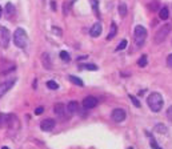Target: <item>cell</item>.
<instances>
[{"mask_svg":"<svg viewBox=\"0 0 172 149\" xmlns=\"http://www.w3.org/2000/svg\"><path fill=\"white\" fill-rule=\"evenodd\" d=\"M96 104H97V100H96V97H94V96H87V97L83 100L84 109H92V108L96 106Z\"/></svg>","mask_w":172,"mask_h":149,"instance_id":"obj_9","label":"cell"},{"mask_svg":"<svg viewBox=\"0 0 172 149\" xmlns=\"http://www.w3.org/2000/svg\"><path fill=\"white\" fill-rule=\"evenodd\" d=\"M68 79H70V81H71V82L76 84L78 87H83V81H81V80L79 79V77H76V76H70Z\"/></svg>","mask_w":172,"mask_h":149,"instance_id":"obj_20","label":"cell"},{"mask_svg":"<svg viewBox=\"0 0 172 149\" xmlns=\"http://www.w3.org/2000/svg\"><path fill=\"white\" fill-rule=\"evenodd\" d=\"M119 13H120L121 17H126V15H127V5L124 4V3H121V4L119 5Z\"/></svg>","mask_w":172,"mask_h":149,"instance_id":"obj_22","label":"cell"},{"mask_svg":"<svg viewBox=\"0 0 172 149\" xmlns=\"http://www.w3.org/2000/svg\"><path fill=\"white\" fill-rule=\"evenodd\" d=\"M16 82V80L12 79V80H7V81L1 82L0 84V97H3L4 95H6L7 92H8L9 89H11L12 87H14V84Z\"/></svg>","mask_w":172,"mask_h":149,"instance_id":"obj_7","label":"cell"},{"mask_svg":"<svg viewBox=\"0 0 172 149\" xmlns=\"http://www.w3.org/2000/svg\"><path fill=\"white\" fill-rule=\"evenodd\" d=\"M1 149H9V148H8V146H3V148H1Z\"/></svg>","mask_w":172,"mask_h":149,"instance_id":"obj_36","label":"cell"},{"mask_svg":"<svg viewBox=\"0 0 172 149\" xmlns=\"http://www.w3.org/2000/svg\"><path fill=\"white\" fill-rule=\"evenodd\" d=\"M60 59H62L63 61H65V63H70L71 61V56L68 55V52H65V51H62V52H60Z\"/></svg>","mask_w":172,"mask_h":149,"instance_id":"obj_23","label":"cell"},{"mask_svg":"<svg viewBox=\"0 0 172 149\" xmlns=\"http://www.w3.org/2000/svg\"><path fill=\"white\" fill-rule=\"evenodd\" d=\"M147 135H148V137H150V141H151V146H152V149H161L160 146L157 145V144H156V141H155V138L152 137V136L150 135V133L147 132Z\"/></svg>","mask_w":172,"mask_h":149,"instance_id":"obj_24","label":"cell"},{"mask_svg":"<svg viewBox=\"0 0 172 149\" xmlns=\"http://www.w3.org/2000/svg\"><path fill=\"white\" fill-rule=\"evenodd\" d=\"M128 149H134V148H128Z\"/></svg>","mask_w":172,"mask_h":149,"instance_id":"obj_37","label":"cell"},{"mask_svg":"<svg viewBox=\"0 0 172 149\" xmlns=\"http://www.w3.org/2000/svg\"><path fill=\"white\" fill-rule=\"evenodd\" d=\"M55 124L56 122H55L54 119H46L40 122V129L44 130V132H49V130H52L55 128Z\"/></svg>","mask_w":172,"mask_h":149,"instance_id":"obj_8","label":"cell"},{"mask_svg":"<svg viewBox=\"0 0 172 149\" xmlns=\"http://www.w3.org/2000/svg\"><path fill=\"white\" fill-rule=\"evenodd\" d=\"M51 7H52V8H54V9H55V8H56V4H55V3L52 1V3H51Z\"/></svg>","mask_w":172,"mask_h":149,"instance_id":"obj_34","label":"cell"},{"mask_svg":"<svg viewBox=\"0 0 172 149\" xmlns=\"http://www.w3.org/2000/svg\"><path fill=\"white\" fill-rule=\"evenodd\" d=\"M134 37L135 41L139 47H142L145 41V37H147V29L144 28L143 25H136L135 27V32H134Z\"/></svg>","mask_w":172,"mask_h":149,"instance_id":"obj_4","label":"cell"},{"mask_svg":"<svg viewBox=\"0 0 172 149\" xmlns=\"http://www.w3.org/2000/svg\"><path fill=\"white\" fill-rule=\"evenodd\" d=\"M54 112H55V114H57V116L65 117V112H68L67 105H64V104H62V103H57L56 105L54 106Z\"/></svg>","mask_w":172,"mask_h":149,"instance_id":"obj_10","label":"cell"},{"mask_svg":"<svg viewBox=\"0 0 172 149\" xmlns=\"http://www.w3.org/2000/svg\"><path fill=\"white\" fill-rule=\"evenodd\" d=\"M6 13H7V16H8V17H11V16L15 15V7H14V4L7 3V5H6Z\"/></svg>","mask_w":172,"mask_h":149,"instance_id":"obj_16","label":"cell"},{"mask_svg":"<svg viewBox=\"0 0 172 149\" xmlns=\"http://www.w3.org/2000/svg\"><path fill=\"white\" fill-rule=\"evenodd\" d=\"M81 68L87 69V71H96L97 65H96V64H92V63H87V64H83V67H81Z\"/></svg>","mask_w":172,"mask_h":149,"instance_id":"obj_21","label":"cell"},{"mask_svg":"<svg viewBox=\"0 0 172 149\" xmlns=\"http://www.w3.org/2000/svg\"><path fill=\"white\" fill-rule=\"evenodd\" d=\"M147 105L150 106V109L155 113L160 112L163 109V105H164V98L160 93L157 92H152L150 93V96L147 97Z\"/></svg>","mask_w":172,"mask_h":149,"instance_id":"obj_1","label":"cell"},{"mask_svg":"<svg viewBox=\"0 0 172 149\" xmlns=\"http://www.w3.org/2000/svg\"><path fill=\"white\" fill-rule=\"evenodd\" d=\"M127 44H128V41H127V40H121L120 44H119V45H118V48H116V51H123L124 48L127 47Z\"/></svg>","mask_w":172,"mask_h":149,"instance_id":"obj_28","label":"cell"},{"mask_svg":"<svg viewBox=\"0 0 172 149\" xmlns=\"http://www.w3.org/2000/svg\"><path fill=\"white\" fill-rule=\"evenodd\" d=\"M111 117H112V120L115 122H123L124 120H126L127 117V113L124 109H120V108H116L112 111V113H111Z\"/></svg>","mask_w":172,"mask_h":149,"instance_id":"obj_6","label":"cell"},{"mask_svg":"<svg viewBox=\"0 0 172 149\" xmlns=\"http://www.w3.org/2000/svg\"><path fill=\"white\" fill-rule=\"evenodd\" d=\"M9 121H11V116L6 113H0V128H4Z\"/></svg>","mask_w":172,"mask_h":149,"instance_id":"obj_13","label":"cell"},{"mask_svg":"<svg viewBox=\"0 0 172 149\" xmlns=\"http://www.w3.org/2000/svg\"><path fill=\"white\" fill-rule=\"evenodd\" d=\"M14 43H15V45L19 48H25L28 45L27 32L23 28H17L16 31L14 32Z\"/></svg>","mask_w":172,"mask_h":149,"instance_id":"obj_2","label":"cell"},{"mask_svg":"<svg viewBox=\"0 0 172 149\" xmlns=\"http://www.w3.org/2000/svg\"><path fill=\"white\" fill-rule=\"evenodd\" d=\"M1 15H3V8L0 7V17H1Z\"/></svg>","mask_w":172,"mask_h":149,"instance_id":"obj_35","label":"cell"},{"mask_svg":"<svg viewBox=\"0 0 172 149\" xmlns=\"http://www.w3.org/2000/svg\"><path fill=\"white\" fill-rule=\"evenodd\" d=\"M167 117H168V120L172 122V106H169V108L167 109Z\"/></svg>","mask_w":172,"mask_h":149,"instance_id":"obj_30","label":"cell"},{"mask_svg":"<svg viewBox=\"0 0 172 149\" xmlns=\"http://www.w3.org/2000/svg\"><path fill=\"white\" fill-rule=\"evenodd\" d=\"M128 97H129V100H131L132 103H134V105L136 106V108H140V101L137 100V98L135 97L134 95H128Z\"/></svg>","mask_w":172,"mask_h":149,"instance_id":"obj_27","label":"cell"},{"mask_svg":"<svg viewBox=\"0 0 172 149\" xmlns=\"http://www.w3.org/2000/svg\"><path fill=\"white\" fill-rule=\"evenodd\" d=\"M44 112V106H39V108L35 109V114H41Z\"/></svg>","mask_w":172,"mask_h":149,"instance_id":"obj_32","label":"cell"},{"mask_svg":"<svg viewBox=\"0 0 172 149\" xmlns=\"http://www.w3.org/2000/svg\"><path fill=\"white\" fill-rule=\"evenodd\" d=\"M116 32H118V27H116V23H111V31H110V35L107 36V40H112L115 37Z\"/></svg>","mask_w":172,"mask_h":149,"instance_id":"obj_14","label":"cell"},{"mask_svg":"<svg viewBox=\"0 0 172 149\" xmlns=\"http://www.w3.org/2000/svg\"><path fill=\"white\" fill-rule=\"evenodd\" d=\"M155 128H156V130H157V132H161V133H165V132H167L165 127H164L163 124H157Z\"/></svg>","mask_w":172,"mask_h":149,"instance_id":"obj_29","label":"cell"},{"mask_svg":"<svg viewBox=\"0 0 172 149\" xmlns=\"http://www.w3.org/2000/svg\"><path fill=\"white\" fill-rule=\"evenodd\" d=\"M100 33H102V24L95 23L94 25L91 27V29H89V35H91L92 37H99Z\"/></svg>","mask_w":172,"mask_h":149,"instance_id":"obj_11","label":"cell"},{"mask_svg":"<svg viewBox=\"0 0 172 149\" xmlns=\"http://www.w3.org/2000/svg\"><path fill=\"white\" fill-rule=\"evenodd\" d=\"M9 39H11V33L6 27H0V45L3 48H7L9 44Z\"/></svg>","mask_w":172,"mask_h":149,"instance_id":"obj_5","label":"cell"},{"mask_svg":"<svg viewBox=\"0 0 172 149\" xmlns=\"http://www.w3.org/2000/svg\"><path fill=\"white\" fill-rule=\"evenodd\" d=\"M169 32H171V25H169V24H164V25H161L160 28L157 29V32L155 33V36H153V41H155L156 44H161V43H164V40L167 39V36L169 35Z\"/></svg>","mask_w":172,"mask_h":149,"instance_id":"obj_3","label":"cell"},{"mask_svg":"<svg viewBox=\"0 0 172 149\" xmlns=\"http://www.w3.org/2000/svg\"><path fill=\"white\" fill-rule=\"evenodd\" d=\"M41 60H43V64H44V67H46L47 69L51 68V61H49V55H48V53H43Z\"/></svg>","mask_w":172,"mask_h":149,"instance_id":"obj_17","label":"cell"},{"mask_svg":"<svg viewBox=\"0 0 172 149\" xmlns=\"http://www.w3.org/2000/svg\"><path fill=\"white\" fill-rule=\"evenodd\" d=\"M52 31H55V33H56L57 36H60V35H62V32H60V29H59V28H56V27H54V28H52Z\"/></svg>","mask_w":172,"mask_h":149,"instance_id":"obj_33","label":"cell"},{"mask_svg":"<svg viewBox=\"0 0 172 149\" xmlns=\"http://www.w3.org/2000/svg\"><path fill=\"white\" fill-rule=\"evenodd\" d=\"M159 16H160L161 20H167V19H168V16H169L168 8H167V7H163L161 9H159Z\"/></svg>","mask_w":172,"mask_h":149,"instance_id":"obj_15","label":"cell"},{"mask_svg":"<svg viewBox=\"0 0 172 149\" xmlns=\"http://www.w3.org/2000/svg\"><path fill=\"white\" fill-rule=\"evenodd\" d=\"M47 87H48L49 89H57V88H59V85H57L56 81H54V80H49V81H47Z\"/></svg>","mask_w":172,"mask_h":149,"instance_id":"obj_26","label":"cell"},{"mask_svg":"<svg viewBox=\"0 0 172 149\" xmlns=\"http://www.w3.org/2000/svg\"><path fill=\"white\" fill-rule=\"evenodd\" d=\"M148 7H150V11H152V12H155V11L160 9V8H159V5H157V0H153V1L151 3Z\"/></svg>","mask_w":172,"mask_h":149,"instance_id":"obj_25","label":"cell"},{"mask_svg":"<svg viewBox=\"0 0 172 149\" xmlns=\"http://www.w3.org/2000/svg\"><path fill=\"white\" fill-rule=\"evenodd\" d=\"M89 1H91L92 9H94L95 15H96L97 17H100V13H99V1H97V0H89Z\"/></svg>","mask_w":172,"mask_h":149,"instance_id":"obj_18","label":"cell"},{"mask_svg":"<svg viewBox=\"0 0 172 149\" xmlns=\"http://www.w3.org/2000/svg\"><path fill=\"white\" fill-rule=\"evenodd\" d=\"M67 111L68 113H76V112H79V103L78 101H70V103L67 104Z\"/></svg>","mask_w":172,"mask_h":149,"instance_id":"obj_12","label":"cell"},{"mask_svg":"<svg viewBox=\"0 0 172 149\" xmlns=\"http://www.w3.org/2000/svg\"><path fill=\"white\" fill-rule=\"evenodd\" d=\"M147 64H148V60H147V56H145V55H143L142 57L137 60V65H139L140 68H144Z\"/></svg>","mask_w":172,"mask_h":149,"instance_id":"obj_19","label":"cell"},{"mask_svg":"<svg viewBox=\"0 0 172 149\" xmlns=\"http://www.w3.org/2000/svg\"><path fill=\"white\" fill-rule=\"evenodd\" d=\"M167 65H168L169 68H172V53L167 56Z\"/></svg>","mask_w":172,"mask_h":149,"instance_id":"obj_31","label":"cell"}]
</instances>
